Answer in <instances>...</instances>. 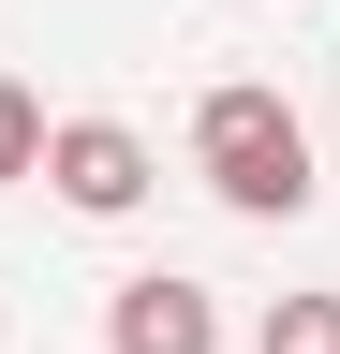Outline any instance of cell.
Instances as JSON below:
<instances>
[{
    "mask_svg": "<svg viewBox=\"0 0 340 354\" xmlns=\"http://www.w3.org/2000/svg\"><path fill=\"white\" fill-rule=\"evenodd\" d=\"M251 354H340V295H267Z\"/></svg>",
    "mask_w": 340,
    "mask_h": 354,
    "instance_id": "obj_4",
    "label": "cell"
},
{
    "mask_svg": "<svg viewBox=\"0 0 340 354\" xmlns=\"http://www.w3.org/2000/svg\"><path fill=\"white\" fill-rule=\"evenodd\" d=\"M45 133H60V118L30 104L15 74H0V192H15V177H45Z\"/></svg>",
    "mask_w": 340,
    "mask_h": 354,
    "instance_id": "obj_5",
    "label": "cell"
},
{
    "mask_svg": "<svg viewBox=\"0 0 340 354\" xmlns=\"http://www.w3.org/2000/svg\"><path fill=\"white\" fill-rule=\"evenodd\" d=\"M325 162H340V118H325Z\"/></svg>",
    "mask_w": 340,
    "mask_h": 354,
    "instance_id": "obj_6",
    "label": "cell"
},
{
    "mask_svg": "<svg viewBox=\"0 0 340 354\" xmlns=\"http://www.w3.org/2000/svg\"><path fill=\"white\" fill-rule=\"evenodd\" d=\"M104 354H222V295L178 281V266H134L104 295Z\"/></svg>",
    "mask_w": 340,
    "mask_h": 354,
    "instance_id": "obj_3",
    "label": "cell"
},
{
    "mask_svg": "<svg viewBox=\"0 0 340 354\" xmlns=\"http://www.w3.org/2000/svg\"><path fill=\"white\" fill-rule=\"evenodd\" d=\"M193 177H207L237 221H296V207L325 192V148H311V118H296L267 74H222V88L193 104Z\"/></svg>",
    "mask_w": 340,
    "mask_h": 354,
    "instance_id": "obj_1",
    "label": "cell"
},
{
    "mask_svg": "<svg viewBox=\"0 0 340 354\" xmlns=\"http://www.w3.org/2000/svg\"><path fill=\"white\" fill-rule=\"evenodd\" d=\"M45 192H60L74 221H134V207L163 192V148H148L134 118H60V133H45Z\"/></svg>",
    "mask_w": 340,
    "mask_h": 354,
    "instance_id": "obj_2",
    "label": "cell"
}]
</instances>
